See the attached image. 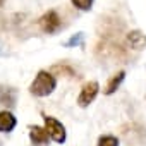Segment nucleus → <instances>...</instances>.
Listing matches in <instances>:
<instances>
[{"instance_id": "1a4fd4ad", "label": "nucleus", "mask_w": 146, "mask_h": 146, "mask_svg": "<svg viewBox=\"0 0 146 146\" xmlns=\"http://www.w3.org/2000/svg\"><path fill=\"white\" fill-rule=\"evenodd\" d=\"M64 46L65 48H76V46H84V33L83 31H79V33H76V35H72L69 40H65L64 41Z\"/></svg>"}, {"instance_id": "20e7f679", "label": "nucleus", "mask_w": 146, "mask_h": 146, "mask_svg": "<svg viewBox=\"0 0 146 146\" xmlns=\"http://www.w3.org/2000/svg\"><path fill=\"white\" fill-rule=\"evenodd\" d=\"M38 26H40V29H41L43 33L53 35V33H57V31L62 28V19H60V16L57 14V11H48V12H45V14L38 19Z\"/></svg>"}, {"instance_id": "ddd939ff", "label": "nucleus", "mask_w": 146, "mask_h": 146, "mask_svg": "<svg viewBox=\"0 0 146 146\" xmlns=\"http://www.w3.org/2000/svg\"><path fill=\"white\" fill-rule=\"evenodd\" d=\"M4 4H5V0H0V7H4Z\"/></svg>"}, {"instance_id": "39448f33", "label": "nucleus", "mask_w": 146, "mask_h": 146, "mask_svg": "<svg viewBox=\"0 0 146 146\" xmlns=\"http://www.w3.org/2000/svg\"><path fill=\"white\" fill-rule=\"evenodd\" d=\"M28 129H29V132H28L29 141L35 146H48L50 144V136L43 125H28Z\"/></svg>"}, {"instance_id": "f8f14e48", "label": "nucleus", "mask_w": 146, "mask_h": 146, "mask_svg": "<svg viewBox=\"0 0 146 146\" xmlns=\"http://www.w3.org/2000/svg\"><path fill=\"white\" fill-rule=\"evenodd\" d=\"M5 55H9V52H7V48L0 43V57H5Z\"/></svg>"}, {"instance_id": "f257e3e1", "label": "nucleus", "mask_w": 146, "mask_h": 146, "mask_svg": "<svg viewBox=\"0 0 146 146\" xmlns=\"http://www.w3.org/2000/svg\"><path fill=\"white\" fill-rule=\"evenodd\" d=\"M55 88H57V79H55V76L52 74V72L41 69V70H38V74L35 76V79H33V83L29 84L28 90H29V93H31L33 96H36V98H45V96L52 95V93L55 91Z\"/></svg>"}, {"instance_id": "f03ea898", "label": "nucleus", "mask_w": 146, "mask_h": 146, "mask_svg": "<svg viewBox=\"0 0 146 146\" xmlns=\"http://www.w3.org/2000/svg\"><path fill=\"white\" fill-rule=\"evenodd\" d=\"M41 119H43V127H45V131L48 132L50 139L55 141L57 144H64V143L67 141L65 125H64L60 120H57L55 117H52V115H48V113H45V112H41Z\"/></svg>"}, {"instance_id": "9b49d317", "label": "nucleus", "mask_w": 146, "mask_h": 146, "mask_svg": "<svg viewBox=\"0 0 146 146\" xmlns=\"http://www.w3.org/2000/svg\"><path fill=\"white\" fill-rule=\"evenodd\" d=\"M70 2H72V5H74L76 9L88 12V11H91V7H93V2H95V0H70Z\"/></svg>"}, {"instance_id": "6e6552de", "label": "nucleus", "mask_w": 146, "mask_h": 146, "mask_svg": "<svg viewBox=\"0 0 146 146\" xmlns=\"http://www.w3.org/2000/svg\"><path fill=\"white\" fill-rule=\"evenodd\" d=\"M124 79H125V70H119V72H115V74L107 81V84H105V88H103V95L112 96V95L120 88V84L124 83Z\"/></svg>"}, {"instance_id": "0eeeda50", "label": "nucleus", "mask_w": 146, "mask_h": 146, "mask_svg": "<svg viewBox=\"0 0 146 146\" xmlns=\"http://www.w3.org/2000/svg\"><path fill=\"white\" fill-rule=\"evenodd\" d=\"M17 125V119L11 110H0V132H12Z\"/></svg>"}, {"instance_id": "9d476101", "label": "nucleus", "mask_w": 146, "mask_h": 146, "mask_svg": "<svg viewBox=\"0 0 146 146\" xmlns=\"http://www.w3.org/2000/svg\"><path fill=\"white\" fill-rule=\"evenodd\" d=\"M96 146H120V141L117 136H112V134H103L98 137L96 141Z\"/></svg>"}, {"instance_id": "423d86ee", "label": "nucleus", "mask_w": 146, "mask_h": 146, "mask_svg": "<svg viewBox=\"0 0 146 146\" xmlns=\"http://www.w3.org/2000/svg\"><path fill=\"white\" fill-rule=\"evenodd\" d=\"M127 45L132 48V50H144L146 48V35L139 29H134V31H129L127 36Z\"/></svg>"}, {"instance_id": "7ed1b4c3", "label": "nucleus", "mask_w": 146, "mask_h": 146, "mask_svg": "<svg viewBox=\"0 0 146 146\" xmlns=\"http://www.w3.org/2000/svg\"><path fill=\"white\" fill-rule=\"evenodd\" d=\"M98 93H100L98 81H88V83H84L83 88H81V91H79V95H78V105L81 108H88L95 102V98L98 96Z\"/></svg>"}]
</instances>
